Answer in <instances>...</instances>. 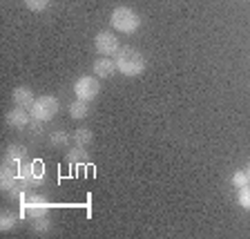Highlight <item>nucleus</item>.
Instances as JSON below:
<instances>
[{"label":"nucleus","mask_w":250,"mask_h":239,"mask_svg":"<svg viewBox=\"0 0 250 239\" xmlns=\"http://www.w3.org/2000/svg\"><path fill=\"white\" fill-rule=\"evenodd\" d=\"M29 119H31V114H27V109L18 108V105L7 112V125H11V128H16V130L27 128V125H29Z\"/></svg>","instance_id":"nucleus-9"},{"label":"nucleus","mask_w":250,"mask_h":239,"mask_svg":"<svg viewBox=\"0 0 250 239\" xmlns=\"http://www.w3.org/2000/svg\"><path fill=\"white\" fill-rule=\"evenodd\" d=\"M49 208H52V203L47 201V197H42V195H38V193H31V190H27L21 199L22 217H29V219L41 217V215L49 213Z\"/></svg>","instance_id":"nucleus-4"},{"label":"nucleus","mask_w":250,"mask_h":239,"mask_svg":"<svg viewBox=\"0 0 250 239\" xmlns=\"http://www.w3.org/2000/svg\"><path fill=\"white\" fill-rule=\"evenodd\" d=\"M67 161L72 163V166H83V163L89 161V154H87V150H85L83 146H76V148H72V150L67 152Z\"/></svg>","instance_id":"nucleus-13"},{"label":"nucleus","mask_w":250,"mask_h":239,"mask_svg":"<svg viewBox=\"0 0 250 239\" xmlns=\"http://www.w3.org/2000/svg\"><path fill=\"white\" fill-rule=\"evenodd\" d=\"M109 21H112V27L121 34H134L136 29L141 27V18L136 11H132L130 7H116L109 16Z\"/></svg>","instance_id":"nucleus-2"},{"label":"nucleus","mask_w":250,"mask_h":239,"mask_svg":"<svg viewBox=\"0 0 250 239\" xmlns=\"http://www.w3.org/2000/svg\"><path fill=\"white\" fill-rule=\"evenodd\" d=\"M29 114L36 123H47L58 114V99L52 94H45V96H38L36 103L29 108Z\"/></svg>","instance_id":"nucleus-3"},{"label":"nucleus","mask_w":250,"mask_h":239,"mask_svg":"<svg viewBox=\"0 0 250 239\" xmlns=\"http://www.w3.org/2000/svg\"><path fill=\"white\" fill-rule=\"evenodd\" d=\"M69 116H72L74 121H83L89 116V103L87 101H74L72 105H69Z\"/></svg>","instance_id":"nucleus-12"},{"label":"nucleus","mask_w":250,"mask_h":239,"mask_svg":"<svg viewBox=\"0 0 250 239\" xmlns=\"http://www.w3.org/2000/svg\"><path fill=\"white\" fill-rule=\"evenodd\" d=\"M21 217H22V215H16V213H11V210H5V213L0 215V230H2V233L14 230Z\"/></svg>","instance_id":"nucleus-14"},{"label":"nucleus","mask_w":250,"mask_h":239,"mask_svg":"<svg viewBox=\"0 0 250 239\" xmlns=\"http://www.w3.org/2000/svg\"><path fill=\"white\" fill-rule=\"evenodd\" d=\"M101 92V83H99V76H81L74 83V94H76V99L81 101H92L96 99Z\"/></svg>","instance_id":"nucleus-6"},{"label":"nucleus","mask_w":250,"mask_h":239,"mask_svg":"<svg viewBox=\"0 0 250 239\" xmlns=\"http://www.w3.org/2000/svg\"><path fill=\"white\" fill-rule=\"evenodd\" d=\"M116 69L123 76H139L146 69V58L134 47H123L116 54Z\"/></svg>","instance_id":"nucleus-1"},{"label":"nucleus","mask_w":250,"mask_h":239,"mask_svg":"<svg viewBox=\"0 0 250 239\" xmlns=\"http://www.w3.org/2000/svg\"><path fill=\"white\" fill-rule=\"evenodd\" d=\"M31 230L36 235H47L52 230V221L47 215H41V217H31Z\"/></svg>","instance_id":"nucleus-15"},{"label":"nucleus","mask_w":250,"mask_h":239,"mask_svg":"<svg viewBox=\"0 0 250 239\" xmlns=\"http://www.w3.org/2000/svg\"><path fill=\"white\" fill-rule=\"evenodd\" d=\"M116 72H119V69H116V61H112L109 56H101L94 61V76L109 78V76H114Z\"/></svg>","instance_id":"nucleus-8"},{"label":"nucleus","mask_w":250,"mask_h":239,"mask_svg":"<svg viewBox=\"0 0 250 239\" xmlns=\"http://www.w3.org/2000/svg\"><path fill=\"white\" fill-rule=\"evenodd\" d=\"M248 174L246 172H234L232 174V186L234 188H244V186H248Z\"/></svg>","instance_id":"nucleus-20"},{"label":"nucleus","mask_w":250,"mask_h":239,"mask_svg":"<svg viewBox=\"0 0 250 239\" xmlns=\"http://www.w3.org/2000/svg\"><path fill=\"white\" fill-rule=\"evenodd\" d=\"M11 99H14V103L18 105V108H31V105L36 103V96H34V92H31L29 87H16L14 89V94H11Z\"/></svg>","instance_id":"nucleus-10"},{"label":"nucleus","mask_w":250,"mask_h":239,"mask_svg":"<svg viewBox=\"0 0 250 239\" xmlns=\"http://www.w3.org/2000/svg\"><path fill=\"white\" fill-rule=\"evenodd\" d=\"M246 174H248V181H250V166H248V170H246Z\"/></svg>","instance_id":"nucleus-21"},{"label":"nucleus","mask_w":250,"mask_h":239,"mask_svg":"<svg viewBox=\"0 0 250 239\" xmlns=\"http://www.w3.org/2000/svg\"><path fill=\"white\" fill-rule=\"evenodd\" d=\"M69 141H72V134L65 130H56L49 134V143H52L54 148H67Z\"/></svg>","instance_id":"nucleus-17"},{"label":"nucleus","mask_w":250,"mask_h":239,"mask_svg":"<svg viewBox=\"0 0 250 239\" xmlns=\"http://www.w3.org/2000/svg\"><path fill=\"white\" fill-rule=\"evenodd\" d=\"M74 143L76 146H83V148H87L89 143L94 141V134H92V130H87V128H78V130H74Z\"/></svg>","instance_id":"nucleus-16"},{"label":"nucleus","mask_w":250,"mask_h":239,"mask_svg":"<svg viewBox=\"0 0 250 239\" xmlns=\"http://www.w3.org/2000/svg\"><path fill=\"white\" fill-rule=\"evenodd\" d=\"M237 201H239L241 208L250 210V183L244 188H239V197H237Z\"/></svg>","instance_id":"nucleus-18"},{"label":"nucleus","mask_w":250,"mask_h":239,"mask_svg":"<svg viewBox=\"0 0 250 239\" xmlns=\"http://www.w3.org/2000/svg\"><path fill=\"white\" fill-rule=\"evenodd\" d=\"M5 161H11L16 166H21L22 161H27V148L21 146V143H14L5 150Z\"/></svg>","instance_id":"nucleus-11"},{"label":"nucleus","mask_w":250,"mask_h":239,"mask_svg":"<svg viewBox=\"0 0 250 239\" xmlns=\"http://www.w3.org/2000/svg\"><path fill=\"white\" fill-rule=\"evenodd\" d=\"M94 47L96 52L103 54V56H112V54H119V38L112 34V31H99L96 38H94Z\"/></svg>","instance_id":"nucleus-7"},{"label":"nucleus","mask_w":250,"mask_h":239,"mask_svg":"<svg viewBox=\"0 0 250 239\" xmlns=\"http://www.w3.org/2000/svg\"><path fill=\"white\" fill-rule=\"evenodd\" d=\"M25 5L29 11H45L47 7H49V0H25Z\"/></svg>","instance_id":"nucleus-19"},{"label":"nucleus","mask_w":250,"mask_h":239,"mask_svg":"<svg viewBox=\"0 0 250 239\" xmlns=\"http://www.w3.org/2000/svg\"><path fill=\"white\" fill-rule=\"evenodd\" d=\"M18 177L27 188H36L45 181V166L38 159H27L18 168Z\"/></svg>","instance_id":"nucleus-5"}]
</instances>
